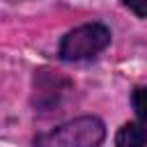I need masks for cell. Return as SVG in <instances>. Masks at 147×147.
I'll use <instances>...</instances> for the list:
<instances>
[{
  "instance_id": "obj_2",
  "label": "cell",
  "mask_w": 147,
  "mask_h": 147,
  "mask_svg": "<svg viewBox=\"0 0 147 147\" xmlns=\"http://www.w3.org/2000/svg\"><path fill=\"white\" fill-rule=\"evenodd\" d=\"M110 44V30L103 23H85L64 34L60 44V57L67 62H78L99 55Z\"/></svg>"
},
{
  "instance_id": "obj_1",
  "label": "cell",
  "mask_w": 147,
  "mask_h": 147,
  "mask_svg": "<svg viewBox=\"0 0 147 147\" xmlns=\"http://www.w3.org/2000/svg\"><path fill=\"white\" fill-rule=\"evenodd\" d=\"M106 138V126L99 117L85 115L55 126L53 131L39 133L34 147H99Z\"/></svg>"
},
{
  "instance_id": "obj_5",
  "label": "cell",
  "mask_w": 147,
  "mask_h": 147,
  "mask_svg": "<svg viewBox=\"0 0 147 147\" xmlns=\"http://www.w3.org/2000/svg\"><path fill=\"white\" fill-rule=\"evenodd\" d=\"M138 18H145V14H147V0H122Z\"/></svg>"
},
{
  "instance_id": "obj_6",
  "label": "cell",
  "mask_w": 147,
  "mask_h": 147,
  "mask_svg": "<svg viewBox=\"0 0 147 147\" xmlns=\"http://www.w3.org/2000/svg\"><path fill=\"white\" fill-rule=\"evenodd\" d=\"M142 87H136L133 90V110H136V115H138V122H142V117H145V110H142Z\"/></svg>"
},
{
  "instance_id": "obj_4",
  "label": "cell",
  "mask_w": 147,
  "mask_h": 147,
  "mask_svg": "<svg viewBox=\"0 0 147 147\" xmlns=\"http://www.w3.org/2000/svg\"><path fill=\"white\" fill-rule=\"evenodd\" d=\"M117 147H145V124L142 122H129L124 124L115 136Z\"/></svg>"
},
{
  "instance_id": "obj_3",
  "label": "cell",
  "mask_w": 147,
  "mask_h": 147,
  "mask_svg": "<svg viewBox=\"0 0 147 147\" xmlns=\"http://www.w3.org/2000/svg\"><path fill=\"white\" fill-rule=\"evenodd\" d=\"M69 87L71 83L64 80L62 76L53 71H39L34 76V103H39V108H51L60 101V96Z\"/></svg>"
}]
</instances>
